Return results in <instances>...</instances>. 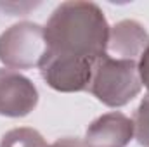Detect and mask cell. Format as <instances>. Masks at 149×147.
Wrapping results in <instances>:
<instances>
[{"label": "cell", "mask_w": 149, "mask_h": 147, "mask_svg": "<svg viewBox=\"0 0 149 147\" xmlns=\"http://www.w3.org/2000/svg\"><path fill=\"white\" fill-rule=\"evenodd\" d=\"M43 35L47 43L43 57L94 62L106 54L109 26L99 5L64 2L52 12Z\"/></svg>", "instance_id": "cell-1"}, {"label": "cell", "mask_w": 149, "mask_h": 147, "mask_svg": "<svg viewBox=\"0 0 149 147\" xmlns=\"http://www.w3.org/2000/svg\"><path fill=\"white\" fill-rule=\"evenodd\" d=\"M142 88L135 61L114 59L102 54L92 71L88 90L106 106L121 107L139 95Z\"/></svg>", "instance_id": "cell-2"}, {"label": "cell", "mask_w": 149, "mask_h": 147, "mask_svg": "<svg viewBox=\"0 0 149 147\" xmlns=\"http://www.w3.org/2000/svg\"><path fill=\"white\" fill-rule=\"evenodd\" d=\"M47 52L43 28L35 23H19L0 35V61L14 69L40 66Z\"/></svg>", "instance_id": "cell-3"}, {"label": "cell", "mask_w": 149, "mask_h": 147, "mask_svg": "<svg viewBox=\"0 0 149 147\" xmlns=\"http://www.w3.org/2000/svg\"><path fill=\"white\" fill-rule=\"evenodd\" d=\"M94 62L90 61H68L43 57L40 62V74L57 92H81L88 90Z\"/></svg>", "instance_id": "cell-4"}, {"label": "cell", "mask_w": 149, "mask_h": 147, "mask_svg": "<svg viewBox=\"0 0 149 147\" xmlns=\"http://www.w3.org/2000/svg\"><path fill=\"white\" fill-rule=\"evenodd\" d=\"M37 87L14 69H0V114L23 118L37 107Z\"/></svg>", "instance_id": "cell-5"}, {"label": "cell", "mask_w": 149, "mask_h": 147, "mask_svg": "<svg viewBox=\"0 0 149 147\" xmlns=\"http://www.w3.org/2000/svg\"><path fill=\"white\" fill-rule=\"evenodd\" d=\"M134 137V121L121 112L97 118L85 133L87 147H125Z\"/></svg>", "instance_id": "cell-6"}, {"label": "cell", "mask_w": 149, "mask_h": 147, "mask_svg": "<svg viewBox=\"0 0 149 147\" xmlns=\"http://www.w3.org/2000/svg\"><path fill=\"white\" fill-rule=\"evenodd\" d=\"M148 45L149 35L144 30V26L137 21L125 19L120 21L116 26L109 28L106 54L114 59L135 61V57H141V54Z\"/></svg>", "instance_id": "cell-7"}, {"label": "cell", "mask_w": 149, "mask_h": 147, "mask_svg": "<svg viewBox=\"0 0 149 147\" xmlns=\"http://www.w3.org/2000/svg\"><path fill=\"white\" fill-rule=\"evenodd\" d=\"M0 147H47V144L33 128H14L2 137Z\"/></svg>", "instance_id": "cell-8"}, {"label": "cell", "mask_w": 149, "mask_h": 147, "mask_svg": "<svg viewBox=\"0 0 149 147\" xmlns=\"http://www.w3.org/2000/svg\"><path fill=\"white\" fill-rule=\"evenodd\" d=\"M134 121V135L141 146L149 147V95H146L135 111Z\"/></svg>", "instance_id": "cell-9"}, {"label": "cell", "mask_w": 149, "mask_h": 147, "mask_svg": "<svg viewBox=\"0 0 149 147\" xmlns=\"http://www.w3.org/2000/svg\"><path fill=\"white\" fill-rule=\"evenodd\" d=\"M139 76H141V83L149 90V45L144 49V52L141 54V59H139Z\"/></svg>", "instance_id": "cell-10"}, {"label": "cell", "mask_w": 149, "mask_h": 147, "mask_svg": "<svg viewBox=\"0 0 149 147\" xmlns=\"http://www.w3.org/2000/svg\"><path fill=\"white\" fill-rule=\"evenodd\" d=\"M47 147H87V146H85V142H81L78 139H61V140H57V142H54V144H50Z\"/></svg>", "instance_id": "cell-11"}]
</instances>
